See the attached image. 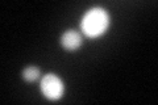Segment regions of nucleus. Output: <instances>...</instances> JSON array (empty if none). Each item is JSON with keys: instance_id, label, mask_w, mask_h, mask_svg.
<instances>
[{"instance_id": "1", "label": "nucleus", "mask_w": 158, "mask_h": 105, "mask_svg": "<svg viewBox=\"0 0 158 105\" xmlns=\"http://www.w3.org/2000/svg\"><path fill=\"white\" fill-rule=\"evenodd\" d=\"M108 24H110V16L104 9L92 8L82 18L81 28L87 37H98L106 32Z\"/></svg>"}, {"instance_id": "2", "label": "nucleus", "mask_w": 158, "mask_h": 105, "mask_svg": "<svg viewBox=\"0 0 158 105\" xmlns=\"http://www.w3.org/2000/svg\"><path fill=\"white\" fill-rule=\"evenodd\" d=\"M41 91L48 99L58 100L63 95L62 80L54 74H48L41 79Z\"/></svg>"}, {"instance_id": "3", "label": "nucleus", "mask_w": 158, "mask_h": 105, "mask_svg": "<svg viewBox=\"0 0 158 105\" xmlns=\"http://www.w3.org/2000/svg\"><path fill=\"white\" fill-rule=\"evenodd\" d=\"M61 43L66 50L73 51V50H77L78 47H81L82 37H81V34H79L78 32H75V30H67V32H65L62 34Z\"/></svg>"}, {"instance_id": "4", "label": "nucleus", "mask_w": 158, "mask_h": 105, "mask_svg": "<svg viewBox=\"0 0 158 105\" xmlns=\"http://www.w3.org/2000/svg\"><path fill=\"white\" fill-rule=\"evenodd\" d=\"M23 78L25 79L27 82H34L40 78V70L37 67H28L23 71Z\"/></svg>"}]
</instances>
